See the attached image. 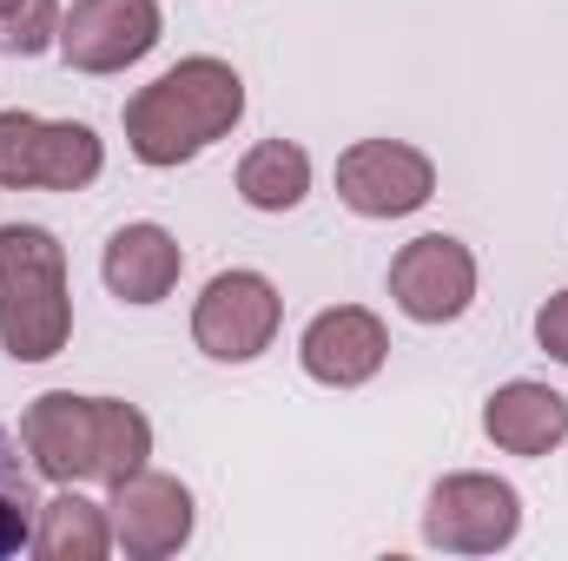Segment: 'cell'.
Segmentation results:
<instances>
[{
	"instance_id": "cell-1",
	"label": "cell",
	"mask_w": 568,
	"mask_h": 561,
	"mask_svg": "<svg viewBox=\"0 0 568 561\" xmlns=\"http://www.w3.org/2000/svg\"><path fill=\"white\" fill-rule=\"evenodd\" d=\"M20 442L33 456V469L47 482H126L152 456V422L145 410L120 397H73V390H47L27 404Z\"/></svg>"
},
{
	"instance_id": "cell-2",
	"label": "cell",
	"mask_w": 568,
	"mask_h": 561,
	"mask_svg": "<svg viewBox=\"0 0 568 561\" xmlns=\"http://www.w3.org/2000/svg\"><path fill=\"white\" fill-rule=\"evenodd\" d=\"M239 120H245V80L225 60L192 53L126 100V145L140 165L172 172V165L199 159L205 145H219Z\"/></svg>"
},
{
	"instance_id": "cell-3",
	"label": "cell",
	"mask_w": 568,
	"mask_h": 561,
	"mask_svg": "<svg viewBox=\"0 0 568 561\" xmlns=\"http://www.w3.org/2000/svg\"><path fill=\"white\" fill-rule=\"evenodd\" d=\"M73 337L67 252L47 225H0V350L13 364H47Z\"/></svg>"
},
{
	"instance_id": "cell-4",
	"label": "cell",
	"mask_w": 568,
	"mask_h": 561,
	"mask_svg": "<svg viewBox=\"0 0 568 561\" xmlns=\"http://www.w3.org/2000/svg\"><path fill=\"white\" fill-rule=\"evenodd\" d=\"M106 165V145L87 120H33L0 113V185H40V192H87Z\"/></svg>"
},
{
	"instance_id": "cell-5",
	"label": "cell",
	"mask_w": 568,
	"mask_h": 561,
	"mask_svg": "<svg viewBox=\"0 0 568 561\" xmlns=\"http://www.w3.org/2000/svg\"><path fill=\"white\" fill-rule=\"evenodd\" d=\"M523 536V496L496 476H443L429 489L424 509V542L429 549H449V555H496Z\"/></svg>"
},
{
	"instance_id": "cell-6",
	"label": "cell",
	"mask_w": 568,
	"mask_h": 561,
	"mask_svg": "<svg viewBox=\"0 0 568 561\" xmlns=\"http://www.w3.org/2000/svg\"><path fill=\"white\" fill-rule=\"evenodd\" d=\"M284 317V297L265 272H219L205 297L192 304V344L212 364H252L272 350Z\"/></svg>"
},
{
	"instance_id": "cell-7",
	"label": "cell",
	"mask_w": 568,
	"mask_h": 561,
	"mask_svg": "<svg viewBox=\"0 0 568 561\" xmlns=\"http://www.w3.org/2000/svg\"><path fill=\"white\" fill-rule=\"evenodd\" d=\"M436 192V165L404 140H357L337 159V198L357 218H410Z\"/></svg>"
},
{
	"instance_id": "cell-8",
	"label": "cell",
	"mask_w": 568,
	"mask_h": 561,
	"mask_svg": "<svg viewBox=\"0 0 568 561\" xmlns=\"http://www.w3.org/2000/svg\"><path fill=\"white\" fill-rule=\"evenodd\" d=\"M159 0H73L60 13V53L73 73H126L159 47Z\"/></svg>"
},
{
	"instance_id": "cell-9",
	"label": "cell",
	"mask_w": 568,
	"mask_h": 561,
	"mask_svg": "<svg viewBox=\"0 0 568 561\" xmlns=\"http://www.w3.org/2000/svg\"><path fill=\"white\" fill-rule=\"evenodd\" d=\"M390 297L417 324H456L476 297V252L449 232H424L390 258Z\"/></svg>"
},
{
	"instance_id": "cell-10",
	"label": "cell",
	"mask_w": 568,
	"mask_h": 561,
	"mask_svg": "<svg viewBox=\"0 0 568 561\" xmlns=\"http://www.w3.org/2000/svg\"><path fill=\"white\" fill-rule=\"evenodd\" d=\"M106 516H113V549H126L133 561H165L192 542V489L159 469H133L126 482H113Z\"/></svg>"
},
{
	"instance_id": "cell-11",
	"label": "cell",
	"mask_w": 568,
	"mask_h": 561,
	"mask_svg": "<svg viewBox=\"0 0 568 561\" xmlns=\"http://www.w3.org/2000/svg\"><path fill=\"white\" fill-rule=\"evenodd\" d=\"M390 357V330L377 310L364 304H337V310H317L297 337V364L311 384H331V390H357L384 370Z\"/></svg>"
},
{
	"instance_id": "cell-12",
	"label": "cell",
	"mask_w": 568,
	"mask_h": 561,
	"mask_svg": "<svg viewBox=\"0 0 568 561\" xmlns=\"http://www.w3.org/2000/svg\"><path fill=\"white\" fill-rule=\"evenodd\" d=\"M483 429H489V442L509 449V456H549V449L568 442V397L549 390V384L516 377V384H503V390L483 404Z\"/></svg>"
},
{
	"instance_id": "cell-13",
	"label": "cell",
	"mask_w": 568,
	"mask_h": 561,
	"mask_svg": "<svg viewBox=\"0 0 568 561\" xmlns=\"http://www.w3.org/2000/svg\"><path fill=\"white\" fill-rule=\"evenodd\" d=\"M185 272V252L165 225H120L106 258H100V278L120 304H159L172 297V284Z\"/></svg>"
},
{
	"instance_id": "cell-14",
	"label": "cell",
	"mask_w": 568,
	"mask_h": 561,
	"mask_svg": "<svg viewBox=\"0 0 568 561\" xmlns=\"http://www.w3.org/2000/svg\"><path fill=\"white\" fill-rule=\"evenodd\" d=\"M113 549V516L100 502H87L73 482H60L53 502H40L33 516V555L40 561H100Z\"/></svg>"
},
{
	"instance_id": "cell-15",
	"label": "cell",
	"mask_w": 568,
	"mask_h": 561,
	"mask_svg": "<svg viewBox=\"0 0 568 561\" xmlns=\"http://www.w3.org/2000/svg\"><path fill=\"white\" fill-rule=\"evenodd\" d=\"M311 192V152L291 140H265L239 159V198L252 212H297Z\"/></svg>"
},
{
	"instance_id": "cell-16",
	"label": "cell",
	"mask_w": 568,
	"mask_h": 561,
	"mask_svg": "<svg viewBox=\"0 0 568 561\" xmlns=\"http://www.w3.org/2000/svg\"><path fill=\"white\" fill-rule=\"evenodd\" d=\"M33 456L27 442L0 422V561L33 549V516H40V496H33Z\"/></svg>"
},
{
	"instance_id": "cell-17",
	"label": "cell",
	"mask_w": 568,
	"mask_h": 561,
	"mask_svg": "<svg viewBox=\"0 0 568 561\" xmlns=\"http://www.w3.org/2000/svg\"><path fill=\"white\" fill-rule=\"evenodd\" d=\"M60 13H67L60 0H13V7L0 13V47L20 53V60L60 47Z\"/></svg>"
},
{
	"instance_id": "cell-18",
	"label": "cell",
	"mask_w": 568,
	"mask_h": 561,
	"mask_svg": "<svg viewBox=\"0 0 568 561\" xmlns=\"http://www.w3.org/2000/svg\"><path fill=\"white\" fill-rule=\"evenodd\" d=\"M536 344H542L556 364H568V290H556V297L536 310Z\"/></svg>"
},
{
	"instance_id": "cell-19",
	"label": "cell",
	"mask_w": 568,
	"mask_h": 561,
	"mask_svg": "<svg viewBox=\"0 0 568 561\" xmlns=\"http://www.w3.org/2000/svg\"><path fill=\"white\" fill-rule=\"evenodd\" d=\"M7 7H13V0H0V13H7Z\"/></svg>"
}]
</instances>
